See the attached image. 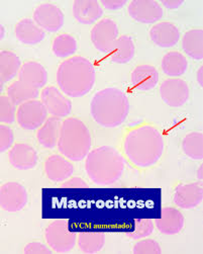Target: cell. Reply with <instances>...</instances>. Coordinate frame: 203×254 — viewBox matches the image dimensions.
<instances>
[{"label":"cell","mask_w":203,"mask_h":254,"mask_svg":"<svg viewBox=\"0 0 203 254\" xmlns=\"http://www.w3.org/2000/svg\"><path fill=\"white\" fill-rule=\"evenodd\" d=\"M162 70L163 72L171 76V77H177V76L183 75L188 67L187 59L179 52H169L162 59Z\"/></svg>","instance_id":"83f0119b"},{"label":"cell","mask_w":203,"mask_h":254,"mask_svg":"<svg viewBox=\"0 0 203 254\" xmlns=\"http://www.w3.org/2000/svg\"><path fill=\"white\" fill-rule=\"evenodd\" d=\"M160 94L167 106L180 108L187 103L189 98V87L182 79L170 78L161 84Z\"/></svg>","instance_id":"8fae6325"},{"label":"cell","mask_w":203,"mask_h":254,"mask_svg":"<svg viewBox=\"0 0 203 254\" xmlns=\"http://www.w3.org/2000/svg\"><path fill=\"white\" fill-rule=\"evenodd\" d=\"M184 153L191 159L202 160L203 158V135L200 132H192L185 136L182 142Z\"/></svg>","instance_id":"f546056e"},{"label":"cell","mask_w":203,"mask_h":254,"mask_svg":"<svg viewBox=\"0 0 203 254\" xmlns=\"http://www.w3.org/2000/svg\"><path fill=\"white\" fill-rule=\"evenodd\" d=\"M34 20L44 31L56 33L64 25L65 16L57 5L43 3L35 9Z\"/></svg>","instance_id":"7c38bea8"},{"label":"cell","mask_w":203,"mask_h":254,"mask_svg":"<svg viewBox=\"0 0 203 254\" xmlns=\"http://www.w3.org/2000/svg\"><path fill=\"white\" fill-rule=\"evenodd\" d=\"M161 3L169 9H177L183 4V0H162Z\"/></svg>","instance_id":"f35d334b"},{"label":"cell","mask_w":203,"mask_h":254,"mask_svg":"<svg viewBox=\"0 0 203 254\" xmlns=\"http://www.w3.org/2000/svg\"><path fill=\"white\" fill-rule=\"evenodd\" d=\"M85 170L94 184L110 186L121 177L124 170V159L115 148L102 146L89 152L86 157Z\"/></svg>","instance_id":"277c9868"},{"label":"cell","mask_w":203,"mask_h":254,"mask_svg":"<svg viewBox=\"0 0 203 254\" xmlns=\"http://www.w3.org/2000/svg\"><path fill=\"white\" fill-rule=\"evenodd\" d=\"M8 159L10 164L16 169L29 170L37 165L39 156L33 146L25 143H17L10 149Z\"/></svg>","instance_id":"9a60e30c"},{"label":"cell","mask_w":203,"mask_h":254,"mask_svg":"<svg viewBox=\"0 0 203 254\" xmlns=\"http://www.w3.org/2000/svg\"><path fill=\"white\" fill-rule=\"evenodd\" d=\"M14 136L12 130L8 126L1 125L0 126V151H7L13 144Z\"/></svg>","instance_id":"e575fe53"},{"label":"cell","mask_w":203,"mask_h":254,"mask_svg":"<svg viewBox=\"0 0 203 254\" xmlns=\"http://www.w3.org/2000/svg\"><path fill=\"white\" fill-rule=\"evenodd\" d=\"M48 245L55 252L66 253L70 252L75 244L77 234L70 231L67 220H56L51 223L45 232Z\"/></svg>","instance_id":"8992f818"},{"label":"cell","mask_w":203,"mask_h":254,"mask_svg":"<svg viewBox=\"0 0 203 254\" xmlns=\"http://www.w3.org/2000/svg\"><path fill=\"white\" fill-rule=\"evenodd\" d=\"M154 223L151 219L135 220V227L132 231L126 232V236L132 239H142L150 236L154 232Z\"/></svg>","instance_id":"1f68e13d"},{"label":"cell","mask_w":203,"mask_h":254,"mask_svg":"<svg viewBox=\"0 0 203 254\" xmlns=\"http://www.w3.org/2000/svg\"><path fill=\"white\" fill-rule=\"evenodd\" d=\"M123 150L135 165L142 168L153 166L163 154V135L152 126L139 127L125 136Z\"/></svg>","instance_id":"6da1fadb"},{"label":"cell","mask_w":203,"mask_h":254,"mask_svg":"<svg viewBox=\"0 0 203 254\" xmlns=\"http://www.w3.org/2000/svg\"><path fill=\"white\" fill-rule=\"evenodd\" d=\"M91 41L101 53L109 54L118 36V27L114 20L103 18L91 30Z\"/></svg>","instance_id":"ba28073f"},{"label":"cell","mask_w":203,"mask_h":254,"mask_svg":"<svg viewBox=\"0 0 203 254\" xmlns=\"http://www.w3.org/2000/svg\"><path fill=\"white\" fill-rule=\"evenodd\" d=\"M62 123L59 118L50 117L38 131L39 143L48 149H54L58 146Z\"/></svg>","instance_id":"7402d4cb"},{"label":"cell","mask_w":203,"mask_h":254,"mask_svg":"<svg viewBox=\"0 0 203 254\" xmlns=\"http://www.w3.org/2000/svg\"><path fill=\"white\" fill-rule=\"evenodd\" d=\"M77 51V42L69 34H62L55 38L53 43V52L59 58H66Z\"/></svg>","instance_id":"4dcf8cb0"},{"label":"cell","mask_w":203,"mask_h":254,"mask_svg":"<svg viewBox=\"0 0 203 254\" xmlns=\"http://www.w3.org/2000/svg\"><path fill=\"white\" fill-rule=\"evenodd\" d=\"M25 254H51L52 250L40 242H31L24 247Z\"/></svg>","instance_id":"d590c367"},{"label":"cell","mask_w":203,"mask_h":254,"mask_svg":"<svg viewBox=\"0 0 203 254\" xmlns=\"http://www.w3.org/2000/svg\"><path fill=\"white\" fill-rule=\"evenodd\" d=\"M48 111L42 100H30L17 109L16 120L24 130H36L44 125L48 119Z\"/></svg>","instance_id":"52a82bcc"},{"label":"cell","mask_w":203,"mask_h":254,"mask_svg":"<svg viewBox=\"0 0 203 254\" xmlns=\"http://www.w3.org/2000/svg\"><path fill=\"white\" fill-rule=\"evenodd\" d=\"M91 148V135L86 125L76 118H68L62 123L58 150L72 161L87 157Z\"/></svg>","instance_id":"5b68a950"},{"label":"cell","mask_w":203,"mask_h":254,"mask_svg":"<svg viewBox=\"0 0 203 254\" xmlns=\"http://www.w3.org/2000/svg\"><path fill=\"white\" fill-rule=\"evenodd\" d=\"M136 47L132 37L123 35L119 37L109 52L110 60L117 64L129 63L135 56Z\"/></svg>","instance_id":"cb8c5ba5"},{"label":"cell","mask_w":203,"mask_h":254,"mask_svg":"<svg viewBox=\"0 0 203 254\" xmlns=\"http://www.w3.org/2000/svg\"><path fill=\"white\" fill-rule=\"evenodd\" d=\"M14 33L16 39L25 45H37L41 43L46 36L45 31L31 18L19 20L15 25Z\"/></svg>","instance_id":"ffe728a7"},{"label":"cell","mask_w":203,"mask_h":254,"mask_svg":"<svg viewBox=\"0 0 203 254\" xmlns=\"http://www.w3.org/2000/svg\"><path fill=\"white\" fill-rule=\"evenodd\" d=\"M203 199L202 184L192 183L176 188L173 200L179 208L190 210L201 204Z\"/></svg>","instance_id":"5bb4252c"},{"label":"cell","mask_w":203,"mask_h":254,"mask_svg":"<svg viewBox=\"0 0 203 254\" xmlns=\"http://www.w3.org/2000/svg\"><path fill=\"white\" fill-rule=\"evenodd\" d=\"M159 72L151 65H140L132 73V83L139 90H151L159 82Z\"/></svg>","instance_id":"603a6c76"},{"label":"cell","mask_w":203,"mask_h":254,"mask_svg":"<svg viewBox=\"0 0 203 254\" xmlns=\"http://www.w3.org/2000/svg\"><path fill=\"white\" fill-rule=\"evenodd\" d=\"M63 189H87L88 185L81 179V177H72L62 184Z\"/></svg>","instance_id":"8d00e7d4"},{"label":"cell","mask_w":203,"mask_h":254,"mask_svg":"<svg viewBox=\"0 0 203 254\" xmlns=\"http://www.w3.org/2000/svg\"><path fill=\"white\" fill-rule=\"evenodd\" d=\"M39 94V88L33 87L20 80L14 81L7 88V96L16 106H20L27 101L36 99Z\"/></svg>","instance_id":"484cf974"},{"label":"cell","mask_w":203,"mask_h":254,"mask_svg":"<svg viewBox=\"0 0 203 254\" xmlns=\"http://www.w3.org/2000/svg\"><path fill=\"white\" fill-rule=\"evenodd\" d=\"M45 171L50 181L61 183L70 179L74 172V166L61 155H52L46 160Z\"/></svg>","instance_id":"ac0fdd59"},{"label":"cell","mask_w":203,"mask_h":254,"mask_svg":"<svg viewBox=\"0 0 203 254\" xmlns=\"http://www.w3.org/2000/svg\"><path fill=\"white\" fill-rule=\"evenodd\" d=\"M28 202V192L18 183H6L0 188V206L9 213L21 211Z\"/></svg>","instance_id":"9c48e42d"},{"label":"cell","mask_w":203,"mask_h":254,"mask_svg":"<svg viewBox=\"0 0 203 254\" xmlns=\"http://www.w3.org/2000/svg\"><path fill=\"white\" fill-rule=\"evenodd\" d=\"M73 15L83 24H91L103 15V9L97 0H75Z\"/></svg>","instance_id":"d6986e66"},{"label":"cell","mask_w":203,"mask_h":254,"mask_svg":"<svg viewBox=\"0 0 203 254\" xmlns=\"http://www.w3.org/2000/svg\"><path fill=\"white\" fill-rule=\"evenodd\" d=\"M125 3V0H101V4L108 10L120 9Z\"/></svg>","instance_id":"74e56055"},{"label":"cell","mask_w":203,"mask_h":254,"mask_svg":"<svg viewBox=\"0 0 203 254\" xmlns=\"http://www.w3.org/2000/svg\"><path fill=\"white\" fill-rule=\"evenodd\" d=\"M151 40L161 48H171L180 40V32L172 22L163 21L155 24L150 31Z\"/></svg>","instance_id":"e0dca14e"},{"label":"cell","mask_w":203,"mask_h":254,"mask_svg":"<svg viewBox=\"0 0 203 254\" xmlns=\"http://www.w3.org/2000/svg\"><path fill=\"white\" fill-rule=\"evenodd\" d=\"M96 73L92 63L81 56L62 62L57 71V83L70 97H80L89 93L95 84Z\"/></svg>","instance_id":"7a4b0ae2"},{"label":"cell","mask_w":203,"mask_h":254,"mask_svg":"<svg viewBox=\"0 0 203 254\" xmlns=\"http://www.w3.org/2000/svg\"><path fill=\"white\" fill-rule=\"evenodd\" d=\"M16 113V105L7 95L0 97V121L1 123L13 124Z\"/></svg>","instance_id":"d6a6232c"},{"label":"cell","mask_w":203,"mask_h":254,"mask_svg":"<svg viewBox=\"0 0 203 254\" xmlns=\"http://www.w3.org/2000/svg\"><path fill=\"white\" fill-rule=\"evenodd\" d=\"M202 68L203 67H200L199 70L197 71V81L200 86H202V70H203Z\"/></svg>","instance_id":"ab89813d"},{"label":"cell","mask_w":203,"mask_h":254,"mask_svg":"<svg viewBox=\"0 0 203 254\" xmlns=\"http://www.w3.org/2000/svg\"><path fill=\"white\" fill-rule=\"evenodd\" d=\"M128 10L132 18L142 23H154L163 17V8L155 0H134Z\"/></svg>","instance_id":"4fadbf2b"},{"label":"cell","mask_w":203,"mask_h":254,"mask_svg":"<svg viewBox=\"0 0 203 254\" xmlns=\"http://www.w3.org/2000/svg\"><path fill=\"white\" fill-rule=\"evenodd\" d=\"M130 112V101L126 94L115 87H108L95 93L90 104L93 120L105 128L120 126Z\"/></svg>","instance_id":"3957f363"},{"label":"cell","mask_w":203,"mask_h":254,"mask_svg":"<svg viewBox=\"0 0 203 254\" xmlns=\"http://www.w3.org/2000/svg\"><path fill=\"white\" fill-rule=\"evenodd\" d=\"M197 177L198 180H202V166H200V168L198 169V172H197Z\"/></svg>","instance_id":"60d3db41"},{"label":"cell","mask_w":203,"mask_h":254,"mask_svg":"<svg viewBox=\"0 0 203 254\" xmlns=\"http://www.w3.org/2000/svg\"><path fill=\"white\" fill-rule=\"evenodd\" d=\"M18 78V80L40 89L48 82V72L42 64L35 61H29L21 66Z\"/></svg>","instance_id":"44dd1931"},{"label":"cell","mask_w":203,"mask_h":254,"mask_svg":"<svg viewBox=\"0 0 203 254\" xmlns=\"http://www.w3.org/2000/svg\"><path fill=\"white\" fill-rule=\"evenodd\" d=\"M135 254H161L160 244L153 239H146L138 242L133 249Z\"/></svg>","instance_id":"836d02e7"},{"label":"cell","mask_w":203,"mask_h":254,"mask_svg":"<svg viewBox=\"0 0 203 254\" xmlns=\"http://www.w3.org/2000/svg\"><path fill=\"white\" fill-rule=\"evenodd\" d=\"M158 230L165 235H175L183 229L185 219L180 211L172 207H166L161 210V217L156 219Z\"/></svg>","instance_id":"2e32d148"},{"label":"cell","mask_w":203,"mask_h":254,"mask_svg":"<svg viewBox=\"0 0 203 254\" xmlns=\"http://www.w3.org/2000/svg\"><path fill=\"white\" fill-rule=\"evenodd\" d=\"M105 244L103 232H81L78 237V246L84 253L92 254L100 251Z\"/></svg>","instance_id":"f1b7e54d"},{"label":"cell","mask_w":203,"mask_h":254,"mask_svg":"<svg viewBox=\"0 0 203 254\" xmlns=\"http://www.w3.org/2000/svg\"><path fill=\"white\" fill-rule=\"evenodd\" d=\"M184 52L195 60L203 58V31L201 29L191 30L184 34L182 40Z\"/></svg>","instance_id":"4316f807"},{"label":"cell","mask_w":203,"mask_h":254,"mask_svg":"<svg viewBox=\"0 0 203 254\" xmlns=\"http://www.w3.org/2000/svg\"><path fill=\"white\" fill-rule=\"evenodd\" d=\"M42 101L48 113L59 119L68 117L72 112V103L57 87L47 86L42 90Z\"/></svg>","instance_id":"30bf717a"},{"label":"cell","mask_w":203,"mask_h":254,"mask_svg":"<svg viewBox=\"0 0 203 254\" xmlns=\"http://www.w3.org/2000/svg\"><path fill=\"white\" fill-rule=\"evenodd\" d=\"M20 60L10 51H1L0 53V78L1 84L13 79L20 71Z\"/></svg>","instance_id":"d4e9b609"}]
</instances>
